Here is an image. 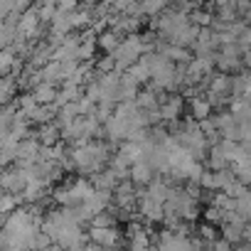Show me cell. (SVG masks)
Masks as SVG:
<instances>
[{"instance_id": "cell-1", "label": "cell", "mask_w": 251, "mask_h": 251, "mask_svg": "<svg viewBox=\"0 0 251 251\" xmlns=\"http://www.w3.org/2000/svg\"><path fill=\"white\" fill-rule=\"evenodd\" d=\"M32 177H37L35 165L32 168H5V173L0 175V187H3V192L23 195Z\"/></svg>"}, {"instance_id": "cell-2", "label": "cell", "mask_w": 251, "mask_h": 251, "mask_svg": "<svg viewBox=\"0 0 251 251\" xmlns=\"http://www.w3.org/2000/svg\"><path fill=\"white\" fill-rule=\"evenodd\" d=\"M138 214H141L146 222L158 224V222L165 219V204L158 202V200H153V197H148L146 190H138Z\"/></svg>"}, {"instance_id": "cell-3", "label": "cell", "mask_w": 251, "mask_h": 251, "mask_svg": "<svg viewBox=\"0 0 251 251\" xmlns=\"http://www.w3.org/2000/svg\"><path fill=\"white\" fill-rule=\"evenodd\" d=\"M231 81H234V76H229V74H217V76H212L209 79V86H207V99L212 101V103H224L226 101V96H231Z\"/></svg>"}, {"instance_id": "cell-4", "label": "cell", "mask_w": 251, "mask_h": 251, "mask_svg": "<svg viewBox=\"0 0 251 251\" xmlns=\"http://www.w3.org/2000/svg\"><path fill=\"white\" fill-rule=\"evenodd\" d=\"M89 239L99 246H103L106 251H116L121 244V231L116 226H91L89 229Z\"/></svg>"}, {"instance_id": "cell-5", "label": "cell", "mask_w": 251, "mask_h": 251, "mask_svg": "<svg viewBox=\"0 0 251 251\" xmlns=\"http://www.w3.org/2000/svg\"><path fill=\"white\" fill-rule=\"evenodd\" d=\"M182 106H185V99L177 96V94L160 96V118L163 121H177L182 116Z\"/></svg>"}, {"instance_id": "cell-6", "label": "cell", "mask_w": 251, "mask_h": 251, "mask_svg": "<svg viewBox=\"0 0 251 251\" xmlns=\"http://www.w3.org/2000/svg\"><path fill=\"white\" fill-rule=\"evenodd\" d=\"M47 190H50V180L32 177L30 185L25 187V192H23V200H25L27 204H37V202H42V197L47 195Z\"/></svg>"}, {"instance_id": "cell-7", "label": "cell", "mask_w": 251, "mask_h": 251, "mask_svg": "<svg viewBox=\"0 0 251 251\" xmlns=\"http://www.w3.org/2000/svg\"><path fill=\"white\" fill-rule=\"evenodd\" d=\"M153 177H158V173H155V168H153V163H151L148 158L138 160V163L131 168V180H133L136 185H148Z\"/></svg>"}, {"instance_id": "cell-8", "label": "cell", "mask_w": 251, "mask_h": 251, "mask_svg": "<svg viewBox=\"0 0 251 251\" xmlns=\"http://www.w3.org/2000/svg\"><path fill=\"white\" fill-rule=\"evenodd\" d=\"M35 138H37L42 146H57L59 138H62V126H59L57 121H52V123H42Z\"/></svg>"}, {"instance_id": "cell-9", "label": "cell", "mask_w": 251, "mask_h": 251, "mask_svg": "<svg viewBox=\"0 0 251 251\" xmlns=\"http://www.w3.org/2000/svg\"><path fill=\"white\" fill-rule=\"evenodd\" d=\"M96 42H99V50H101L103 54H113V52L121 47L123 37H121L116 30H106V32H101V35L96 37Z\"/></svg>"}, {"instance_id": "cell-10", "label": "cell", "mask_w": 251, "mask_h": 251, "mask_svg": "<svg viewBox=\"0 0 251 251\" xmlns=\"http://www.w3.org/2000/svg\"><path fill=\"white\" fill-rule=\"evenodd\" d=\"M32 94H35V99H37V101H40L42 106L57 103V99H59L57 84H50V81H42L40 86H35V89H32Z\"/></svg>"}, {"instance_id": "cell-11", "label": "cell", "mask_w": 251, "mask_h": 251, "mask_svg": "<svg viewBox=\"0 0 251 251\" xmlns=\"http://www.w3.org/2000/svg\"><path fill=\"white\" fill-rule=\"evenodd\" d=\"M224 168H231L229 158H226V151L222 146V138L209 148V170H224Z\"/></svg>"}, {"instance_id": "cell-12", "label": "cell", "mask_w": 251, "mask_h": 251, "mask_svg": "<svg viewBox=\"0 0 251 251\" xmlns=\"http://www.w3.org/2000/svg\"><path fill=\"white\" fill-rule=\"evenodd\" d=\"M81 89L84 86H76V84H69V81H64L62 84V89H59V99H57V106L62 108V106H69V103H76L84 94H81Z\"/></svg>"}, {"instance_id": "cell-13", "label": "cell", "mask_w": 251, "mask_h": 251, "mask_svg": "<svg viewBox=\"0 0 251 251\" xmlns=\"http://www.w3.org/2000/svg\"><path fill=\"white\" fill-rule=\"evenodd\" d=\"M94 35H96L94 30L81 35L84 40H81V47H79V62H91V59H94V54H96V50H99V42H96Z\"/></svg>"}, {"instance_id": "cell-14", "label": "cell", "mask_w": 251, "mask_h": 251, "mask_svg": "<svg viewBox=\"0 0 251 251\" xmlns=\"http://www.w3.org/2000/svg\"><path fill=\"white\" fill-rule=\"evenodd\" d=\"M192 116L202 123V121H207V118H212V101L209 99H204V96H197V99H192Z\"/></svg>"}, {"instance_id": "cell-15", "label": "cell", "mask_w": 251, "mask_h": 251, "mask_svg": "<svg viewBox=\"0 0 251 251\" xmlns=\"http://www.w3.org/2000/svg\"><path fill=\"white\" fill-rule=\"evenodd\" d=\"M231 170H234V175L249 187L251 185V155L246 153L244 158H239L236 163H231Z\"/></svg>"}, {"instance_id": "cell-16", "label": "cell", "mask_w": 251, "mask_h": 251, "mask_svg": "<svg viewBox=\"0 0 251 251\" xmlns=\"http://www.w3.org/2000/svg\"><path fill=\"white\" fill-rule=\"evenodd\" d=\"M18 76L15 74H8L3 76V84H0V101H3V106L13 103V96H15V89H18Z\"/></svg>"}, {"instance_id": "cell-17", "label": "cell", "mask_w": 251, "mask_h": 251, "mask_svg": "<svg viewBox=\"0 0 251 251\" xmlns=\"http://www.w3.org/2000/svg\"><path fill=\"white\" fill-rule=\"evenodd\" d=\"M42 76H45V81H50V84H64V69H62V62H57V59H52L50 64H45L42 67Z\"/></svg>"}, {"instance_id": "cell-18", "label": "cell", "mask_w": 251, "mask_h": 251, "mask_svg": "<svg viewBox=\"0 0 251 251\" xmlns=\"http://www.w3.org/2000/svg\"><path fill=\"white\" fill-rule=\"evenodd\" d=\"M23 195H13V192H3V197H0V212H3V217H8L10 212H15L20 204H23Z\"/></svg>"}, {"instance_id": "cell-19", "label": "cell", "mask_w": 251, "mask_h": 251, "mask_svg": "<svg viewBox=\"0 0 251 251\" xmlns=\"http://www.w3.org/2000/svg\"><path fill=\"white\" fill-rule=\"evenodd\" d=\"M15 103H18V111H20L23 116H27V118H30V116L35 113V108L40 106V101L35 99V94H32V91H30V94H20Z\"/></svg>"}, {"instance_id": "cell-20", "label": "cell", "mask_w": 251, "mask_h": 251, "mask_svg": "<svg viewBox=\"0 0 251 251\" xmlns=\"http://www.w3.org/2000/svg\"><path fill=\"white\" fill-rule=\"evenodd\" d=\"M126 74H128L131 79H136L138 84H146L148 79H153V74H151L148 64L143 62V57H141V59H138V62H136V64H133V67L128 69V72H126Z\"/></svg>"}, {"instance_id": "cell-21", "label": "cell", "mask_w": 251, "mask_h": 251, "mask_svg": "<svg viewBox=\"0 0 251 251\" xmlns=\"http://www.w3.org/2000/svg\"><path fill=\"white\" fill-rule=\"evenodd\" d=\"M214 13H209V10H202V8H197V10H190V23L192 25H197V27H212V23H214Z\"/></svg>"}, {"instance_id": "cell-22", "label": "cell", "mask_w": 251, "mask_h": 251, "mask_svg": "<svg viewBox=\"0 0 251 251\" xmlns=\"http://www.w3.org/2000/svg\"><path fill=\"white\" fill-rule=\"evenodd\" d=\"M141 3H143V10H146L148 18H158L168 10L170 0H141Z\"/></svg>"}, {"instance_id": "cell-23", "label": "cell", "mask_w": 251, "mask_h": 251, "mask_svg": "<svg viewBox=\"0 0 251 251\" xmlns=\"http://www.w3.org/2000/svg\"><path fill=\"white\" fill-rule=\"evenodd\" d=\"M52 200L59 204V207H74V197H72V190L69 185H59L52 190Z\"/></svg>"}, {"instance_id": "cell-24", "label": "cell", "mask_w": 251, "mask_h": 251, "mask_svg": "<svg viewBox=\"0 0 251 251\" xmlns=\"http://www.w3.org/2000/svg\"><path fill=\"white\" fill-rule=\"evenodd\" d=\"M84 96H86V99H91L94 103L103 101V86H101L99 76H96V79H91V81H86V86H84Z\"/></svg>"}, {"instance_id": "cell-25", "label": "cell", "mask_w": 251, "mask_h": 251, "mask_svg": "<svg viewBox=\"0 0 251 251\" xmlns=\"http://www.w3.org/2000/svg\"><path fill=\"white\" fill-rule=\"evenodd\" d=\"M209 204H214V207H219V209H224V212H236V200L229 197L226 192H217V195L209 200Z\"/></svg>"}, {"instance_id": "cell-26", "label": "cell", "mask_w": 251, "mask_h": 251, "mask_svg": "<svg viewBox=\"0 0 251 251\" xmlns=\"http://www.w3.org/2000/svg\"><path fill=\"white\" fill-rule=\"evenodd\" d=\"M222 192H226L229 197L239 200V197H244V195L249 192V187H246V185H244V182H241L239 177H234V180H231V182H229V185H226V187L222 190Z\"/></svg>"}, {"instance_id": "cell-27", "label": "cell", "mask_w": 251, "mask_h": 251, "mask_svg": "<svg viewBox=\"0 0 251 251\" xmlns=\"http://www.w3.org/2000/svg\"><path fill=\"white\" fill-rule=\"evenodd\" d=\"M204 219L209 222V224H224V219H226V212L224 209H219V207H214V204H209L207 209H204Z\"/></svg>"}, {"instance_id": "cell-28", "label": "cell", "mask_w": 251, "mask_h": 251, "mask_svg": "<svg viewBox=\"0 0 251 251\" xmlns=\"http://www.w3.org/2000/svg\"><path fill=\"white\" fill-rule=\"evenodd\" d=\"M197 236L204 241V244H212V241H217V224H200L197 226Z\"/></svg>"}, {"instance_id": "cell-29", "label": "cell", "mask_w": 251, "mask_h": 251, "mask_svg": "<svg viewBox=\"0 0 251 251\" xmlns=\"http://www.w3.org/2000/svg\"><path fill=\"white\" fill-rule=\"evenodd\" d=\"M236 212H239L246 222H251V187H249V192H246L244 197L236 200Z\"/></svg>"}, {"instance_id": "cell-30", "label": "cell", "mask_w": 251, "mask_h": 251, "mask_svg": "<svg viewBox=\"0 0 251 251\" xmlns=\"http://www.w3.org/2000/svg\"><path fill=\"white\" fill-rule=\"evenodd\" d=\"M116 222H118V217L106 209V212H101V214H96L91 219V226H116Z\"/></svg>"}, {"instance_id": "cell-31", "label": "cell", "mask_w": 251, "mask_h": 251, "mask_svg": "<svg viewBox=\"0 0 251 251\" xmlns=\"http://www.w3.org/2000/svg\"><path fill=\"white\" fill-rule=\"evenodd\" d=\"M50 244H54V241H52V236H50V234H45V231H37V234H35V239H32V249H30V251H42V249H47Z\"/></svg>"}, {"instance_id": "cell-32", "label": "cell", "mask_w": 251, "mask_h": 251, "mask_svg": "<svg viewBox=\"0 0 251 251\" xmlns=\"http://www.w3.org/2000/svg\"><path fill=\"white\" fill-rule=\"evenodd\" d=\"M99 74H108V72H116V57L113 54H103V59H99Z\"/></svg>"}, {"instance_id": "cell-33", "label": "cell", "mask_w": 251, "mask_h": 251, "mask_svg": "<svg viewBox=\"0 0 251 251\" xmlns=\"http://www.w3.org/2000/svg\"><path fill=\"white\" fill-rule=\"evenodd\" d=\"M200 185H202L207 192H217V175H214V170H204Z\"/></svg>"}, {"instance_id": "cell-34", "label": "cell", "mask_w": 251, "mask_h": 251, "mask_svg": "<svg viewBox=\"0 0 251 251\" xmlns=\"http://www.w3.org/2000/svg\"><path fill=\"white\" fill-rule=\"evenodd\" d=\"M239 47H241V52H251V27H246L244 35L239 37Z\"/></svg>"}, {"instance_id": "cell-35", "label": "cell", "mask_w": 251, "mask_h": 251, "mask_svg": "<svg viewBox=\"0 0 251 251\" xmlns=\"http://www.w3.org/2000/svg\"><path fill=\"white\" fill-rule=\"evenodd\" d=\"M209 246H212V251H234V249H231V241H226L224 236L217 239V241H212Z\"/></svg>"}, {"instance_id": "cell-36", "label": "cell", "mask_w": 251, "mask_h": 251, "mask_svg": "<svg viewBox=\"0 0 251 251\" xmlns=\"http://www.w3.org/2000/svg\"><path fill=\"white\" fill-rule=\"evenodd\" d=\"M185 190H187V195H192L195 200H202V187H200V182H190V180H187V187H185Z\"/></svg>"}, {"instance_id": "cell-37", "label": "cell", "mask_w": 251, "mask_h": 251, "mask_svg": "<svg viewBox=\"0 0 251 251\" xmlns=\"http://www.w3.org/2000/svg\"><path fill=\"white\" fill-rule=\"evenodd\" d=\"M241 99H246V101L251 103V74H249V79H246V86H244V94H241Z\"/></svg>"}, {"instance_id": "cell-38", "label": "cell", "mask_w": 251, "mask_h": 251, "mask_svg": "<svg viewBox=\"0 0 251 251\" xmlns=\"http://www.w3.org/2000/svg\"><path fill=\"white\" fill-rule=\"evenodd\" d=\"M244 67L251 69V52H244Z\"/></svg>"}, {"instance_id": "cell-39", "label": "cell", "mask_w": 251, "mask_h": 251, "mask_svg": "<svg viewBox=\"0 0 251 251\" xmlns=\"http://www.w3.org/2000/svg\"><path fill=\"white\" fill-rule=\"evenodd\" d=\"M42 251H64V249H62L59 244H50V246H47V249H42Z\"/></svg>"}, {"instance_id": "cell-40", "label": "cell", "mask_w": 251, "mask_h": 251, "mask_svg": "<svg viewBox=\"0 0 251 251\" xmlns=\"http://www.w3.org/2000/svg\"><path fill=\"white\" fill-rule=\"evenodd\" d=\"M246 244H249V246H251V236H249V239H246Z\"/></svg>"}, {"instance_id": "cell-41", "label": "cell", "mask_w": 251, "mask_h": 251, "mask_svg": "<svg viewBox=\"0 0 251 251\" xmlns=\"http://www.w3.org/2000/svg\"><path fill=\"white\" fill-rule=\"evenodd\" d=\"M195 3H202V0H195Z\"/></svg>"}, {"instance_id": "cell-42", "label": "cell", "mask_w": 251, "mask_h": 251, "mask_svg": "<svg viewBox=\"0 0 251 251\" xmlns=\"http://www.w3.org/2000/svg\"><path fill=\"white\" fill-rule=\"evenodd\" d=\"M116 251H121V249H116Z\"/></svg>"}, {"instance_id": "cell-43", "label": "cell", "mask_w": 251, "mask_h": 251, "mask_svg": "<svg viewBox=\"0 0 251 251\" xmlns=\"http://www.w3.org/2000/svg\"><path fill=\"white\" fill-rule=\"evenodd\" d=\"M249 74H251V72H249Z\"/></svg>"}]
</instances>
